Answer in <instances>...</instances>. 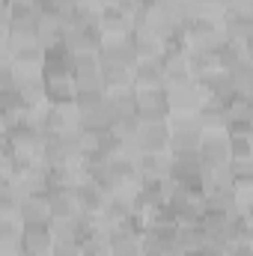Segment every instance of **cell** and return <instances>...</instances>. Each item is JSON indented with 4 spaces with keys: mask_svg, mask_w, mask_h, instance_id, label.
Wrapping results in <instances>:
<instances>
[{
    "mask_svg": "<svg viewBox=\"0 0 253 256\" xmlns=\"http://www.w3.org/2000/svg\"><path fill=\"white\" fill-rule=\"evenodd\" d=\"M182 39H185V48H188V51H208V54H214V51L220 48V42H224L220 21L196 15L188 27H185Z\"/></svg>",
    "mask_w": 253,
    "mask_h": 256,
    "instance_id": "obj_1",
    "label": "cell"
},
{
    "mask_svg": "<svg viewBox=\"0 0 253 256\" xmlns=\"http://www.w3.org/2000/svg\"><path fill=\"white\" fill-rule=\"evenodd\" d=\"M164 98H167L170 114H196L200 104L206 102V92L194 78H188V80H179V84H167Z\"/></svg>",
    "mask_w": 253,
    "mask_h": 256,
    "instance_id": "obj_2",
    "label": "cell"
},
{
    "mask_svg": "<svg viewBox=\"0 0 253 256\" xmlns=\"http://www.w3.org/2000/svg\"><path fill=\"white\" fill-rule=\"evenodd\" d=\"M98 30L104 39H116V36H131L134 30V9L122 6H102L98 9Z\"/></svg>",
    "mask_w": 253,
    "mask_h": 256,
    "instance_id": "obj_3",
    "label": "cell"
},
{
    "mask_svg": "<svg viewBox=\"0 0 253 256\" xmlns=\"http://www.w3.org/2000/svg\"><path fill=\"white\" fill-rule=\"evenodd\" d=\"M196 155H200L202 170H212V167L226 164V161H230V140H226V131L202 134V137H200V146H196Z\"/></svg>",
    "mask_w": 253,
    "mask_h": 256,
    "instance_id": "obj_4",
    "label": "cell"
},
{
    "mask_svg": "<svg viewBox=\"0 0 253 256\" xmlns=\"http://www.w3.org/2000/svg\"><path fill=\"white\" fill-rule=\"evenodd\" d=\"M42 63H45V48L39 42H24L12 48V74L24 78V74H42Z\"/></svg>",
    "mask_w": 253,
    "mask_h": 256,
    "instance_id": "obj_5",
    "label": "cell"
},
{
    "mask_svg": "<svg viewBox=\"0 0 253 256\" xmlns=\"http://www.w3.org/2000/svg\"><path fill=\"white\" fill-rule=\"evenodd\" d=\"M104 36L98 27H66L63 30V45L72 54H98Z\"/></svg>",
    "mask_w": 253,
    "mask_h": 256,
    "instance_id": "obj_6",
    "label": "cell"
},
{
    "mask_svg": "<svg viewBox=\"0 0 253 256\" xmlns=\"http://www.w3.org/2000/svg\"><path fill=\"white\" fill-rule=\"evenodd\" d=\"M18 220L21 226H48L51 224V208L45 194H33L18 200Z\"/></svg>",
    "mask_w": 253,
    "mask_h": 256,
    "instance_id": "obj_7",
    "label": "cell"
},
{
    "mask_svg": "<svg viewBox=\"0 0 253 256\" xmlns=\"http://www.w3.org/2000/svg\"><path fill=\"white\" fill-rule=\"evenodd\" d=\"M98 63H114V66H126V68H134L137 57H134L131 39H128V36L104 39V42H102V48H98Z\"/></svg>",
    "mask_w": 253,
    "mask_h": 256,
    "instance_id": "obj_8",
    "label": "cell"
},
{
    "mask_svg": "<svg viewBox=\"0 0 253 256\" xmlns=\"http://www.w3.org/2000/svg\"><path fill=\"white\" fill-rule=\"evenodd\" d=\"M54 236L48 226H21V256H51Z\"/></svg>",
    "mask_w": 253,
    "mask_h": 256,
    "instance_id": "obj_9",
    "label": "cell"
},
{
    "mask_svg": "<svg viewBox=\"0 0 253 256\" xmlns=\"http://www.w3.org/2000/svg\"><path fill=\"white\" fill-rule=\"evenodd\" d=\"M72 196H74L78 212H86V214H98L104 200H108V194L102 191L96 182H90V179H78L74 188H72Z\"/></svg>",
    "mask_w": 253,
    "mask_h": 256,
    "instance_id": "obj_10",
    "label": "cell"
},
{
    "mask_svg": "<svg viewBox=\"0 0 253 256\" xmlns=\"http://www.w3.org/2000/svg\"><path fill=\"white\" fill-rule=\"evenodd\" d=\"M220 30H224V39H230V42H250L253 12H232V9H226L224 18H220Z\"/></svg>",
    "mask_w": 253,
    "mask_h": 256,
    "instance_id": "obj_11",
    "label": "cell"
},
{
    "mask_svg": "<svg viewBox=\"0 0 253 256\" xmlns=\"http://www.w3.org/2000/svg\"><path fill=\"white\" fill-rule=\"evenodd\" d=\"M131 86L134 90H164L161 60H137L131 68Z\"/></svg>",
    "mask_w": 253,
    "mask_h": 256,
    "instance_id": "obj_12",
    "label": "cell"
},
{
    "mask_svg": "<svg viewBox=\"0 0 253 256\" xmlns=\"http://www.w3.org/2000/svg\"><path fill=\"white\" fill-rule=\"evenodd\" d=\"M134 170H137L140 179H167L170 152H140L134 158Z\"/></svg>",
    "mask_w": 253,
    "mask_h": 256,
    "instance_id": "obj_13",
    "label": "cell"
},
{
    "mask_svg": "<svg viewBox=\"0 0 253 256\" xmlns=\"http://www.w3.org/2000/svg\"><path fill=\"white\" fill-rule=\"evenodd\" d=\"M134 140H137L140 152H167V143H170V128H167V122L137 126Z\"/></svg>",
    "mask_w": 253,
    "mask_h": 256,
    "instance_id": "obj_14",
    "label": "cell"
},
{
    "mask_svg": "<svg viewBox=\"0 0 253 256\" xmlns=\"http://www.w3.org/2000/svg\"><path fill=\"white\" fill-rule=\"evenodd\" d=\"M196 84L202 86L206 98H214V102H224V104L236 96V86H232V80H230V74H226L224 68H214V72L202 74Z\"/></svg>",
    "mask_w": 253,
    "mask_h": 256,
    "instance_id": "obj_15",
    "label": "cell"
},
{
    "mask_svg": "<svg viewBox=\"0 0 253 256\" xmlns=\"http://www.w3.org/2000/svg\"><path fill=\"white\" fill-rule=\"evenodd\" d=\"M78 126V108L74 102L66 104H45V134H60L66 128Z\"/></svg>",
    "mask_w": 253,
    "mask_h": 256,
    "instance_id": "obj_16",
    "label": "cell"
},
{
    "mask_svg": "<svg viewBox=\"0 0 253 256\" xmlns=\"http://www.w3.org/2000/svg\"><path fill=\"white\" fill-rule=\"evenodd\" d=\"M110 114L116 122H126V120H137V92L134 86H126V90H114L104 96Z\"/></svg>",
    "mask_w": 253,
    "mask_h": 256,
    "instance_id": "obj_17",
    "label": "cell"
},
{
    "mask_svg": "<svg viewBox=\"0 0 253 256\" xmlns=\"http://www.w3.org/2000/svg\"><path fill=\"white\" fill-rule=\"evenodd\" d=\"M196 120L202 134H214V131H226V104L224 102H214V98H206L196 110Z\"/></svg>",
    "mask_w": 253,
    "mask_h": 256,
    "instance_id": "obj_18",
    "label": "cell"
},
{
    "mask_svg": "<svg viewBox=\"0 0 253 256\" xmlns=\"http://www.w3.org/2000/svg\"><path fill=\"white\" fill-rule=\"evenodd\" d=\"M131 48H134V57L137 60H161V54H164V39H158L155 33H149V30H131Z\"/></svg>",
    "mask_w": 253,
    "mask_h": 256,
    "instance_id": "obj_19",
    "label": "cell"
},
{
    "mask_svg": "<svg viewBox=\"0 0 253 256\" xmlns=\"http://www.w3.org/2000/svg\"><path fill=\"white\" fill-rule=\"evenodd\" d=\"M108 248L110 256H140V236L126 226H116L108 232Z\"/></svg>",
    "mask_w": 253,
    "mask_h": 256,
    "instance_id": "obj_20",
    "label": "cell"
},
{
    "mask_svg": "<svg viewBox=\"0 0 253 256\" xmlns=\"http://www.w3.org/2000/svg\"><path fill=\"white\" fill-rule=\"evenodd\" d=\"M226 126H253V96H232L226 102Z\"/></svg>",
    "mask_w": 253,
    "mask_h": 256,
    "instance_id": "obj_21",
    "label": "cell"
},
{
    "mask_svg": "<svg viewBox=\"0 0 253 256\" xmlns=\"http://www.w3.org/2000/svg\"><path fill=\"white\" fill-rule=\"evenodd\" d=\"M173 244H176L179 254H194V250H200V248L206 244L200 224H179V226H176V236H173Z\"/></svg>",
    "mask_w": 253,
    "mask_h": 256,
    "instance_id": "obj_22",
    "label": "cell"
},
{
    "mask_svg": "<svg viewBox=\"0 0 253 256\" xmlns=\"http://www.w3.org/2000/svg\"><path fill=\"white\" fill-rule=\"evenodd\" d=\"M226 74H230L238 96H253V57L238 60L232 68H226Z\"/></svg>",
    "mask_w": 253,
    "mask_h": 256,
    "instance_id": "obj_23",
    "label": "cell"
},
{
    "mask_svg": "<svg viewBox=\"0 0 253 256\" xmlns=\"http://www.w3.org/2000/svg\"><path fill=\"white\" fill-rule=\"evenodd\" d=\"M45 102L48 104L74 102V84H72V78H48L45 80Z\"/></svg>",
    "mask_w": 253,
    "mask_h": 256,
    "instance_id": "obj_24",
    "label": "cell"
},
{
    "mask_svg": "<svg viewBox=\"0 0 253 256\" xmlns=\"http://www.w3.org/2000/svg\"><path fill=\"white\" fill-rule=\"evenodd\" d=\"M45 196H48L51 218H72V214L78 212V206H74V196H72V191H66V188H51Z\"/></svg>",
    "mask_w": 253,
    "mask_h": 256,
    "instance_id": "obj_25",
    "label": "cell"
},
{
    "mask_svg": "<svg viewBox=\"0 0 253 256\" xmlns=\"http://www.w3.org/2000/svg\"><path fill=\"white\" fill-rule=\"evenodd\" d=\"M102 84H104V92L126 90V86H131V68L114 66V63H102Z\"/></svg>",
    "mask_w": 253,
    "mask_h": 256,
    "instance_id": "obj_26",
    "label": "cell"
},
{
    "mask_svg": "<svg viewBox=\"0 0 253 256\" xmlns=\"http://www.w3.org/2000/svg\"><path fill=\"white\" fill-rule=\"evenodd\" d=\"M214 68H218L214 54H208V51H188V72L194 80H200L202 74H208Z\"/></svg>",
    "mask_w": 253,
    "mask_h": 256,
    "instance_id": "obj_27",
    "label": "cell"
},
{
    "mask_svg": "<svg viewBox=\"0 0 253 256\" xmlns=\"http://www.w3.org/2000/svg\"><path fill=\"white\" fill-rule=\"evenodd\" d=\"M230 140V158L253 161V134H226Z\"/></svg>",
    "mask_w": 253,
    "mask_h": 256,
    "instance_id": "obj_28",
    "label": "cell"
},
{
    "mask_svg": "<svg viewBox=\"0 0 253 256\" xmlns=\"http://www.w3.org/2000/svg\"><path fill=\"white\" fill-rule=\"evenodd\" d=\"M78 244H80V256H110L108 238H104V236H98V232H92V236L80 238Z\"/></svg>",
    "mask_w": 253,
    "mask_h": 256,
    "instance_id": "obj_29",
    "label": "cell"
},
{
    "mask_svg": "<svg viewBox=\"0 0 253 256\" xmlns=\"http://www.w3.org/2000/svg\"><path fill=\"white\" fill-rule=\"evenodd\" d=\"M9 238H21V220L18 218L0 220V242H9Z\"/></svg>",
    "mask_w": 253,
    "mask_h": 256,
    "instance_id": "obj_30",
    "label": "cell"
},
{
    "mask_svg": "<svg viewBox=\"0 0 253 256\" xmlns=\"http://www.w3.org/2000/svg\"><path fill=\"white\" fill-rule=\"evenodd\" d=\"M6 218H18V200L15 194H0V220Z\"/></svg>",
    "mask_w": 253,
    "mask_h": 256,
    "instance_id": "obj_31",
    "label": "cell"
},
{
    "mask_svg": "<svg viewBox=\"0 0 253 256\" xmlns=\"http://www.w3.org/2000/svg\"><path fill=\"white\" fill-rule=\"evenodd\" d=\"M224 256H253L250 250V242H232L224 248Z\"/></svg>",
    "mask_w": 253,
    "mask_h": 256,
    "instance_id": "obj_32",
    "label": "cell"
},
{
    "mask_svg": "<svg viewBox=\"0 0 253 256\" xmlns=\"http://www.w3.org/2000/svg\"><path fill=\"white\" fill-rule=\"evenodd\" d=\"M0 256H21V238L0 242Z\"/></svg>",
    "mask_w": 253,
    "mask_h": 256,
    "instance_id": "obj_33",
    "label": "cell"
},
{
    "mask_svg": "<svg viewBox=\"0 0 253 256\" xmlns=\"http://www.w3.org/2000/svg\"><path fill=\"white\" fill-rule=\"evenodd\" d=\"M9 66H12V45H9V39H0V72Z\"/></svg>",
    "mask_w": 253,
    "mask_h": 256,
    "instance_id": "obj_34",
    "label": "cell"
},
{
    "mask_svg": "<svg viewBox=\"0 0 253 256\" xmlns=\"http://www.w3.org/2000/svg\"><path fill=\"white\" fill-rule=\"evenodd\" d=\"M226 9H232V12H253V0H226Z\"/></svg>",
    "mask_w": 253,
    "mask_h": 256,
    "instance_id": "obj_35",
    "label": "cell"
},
{
    "mask_svg": "<svg viewBox=\"0 0 253 256\" xmlns=\"http://www.w3.org/2000/svg\"><path fill=\"white\" fill-rule=\"evenodd\" d=\"M0 194H12V176L6 170H0Z\"/></svg>",
    "mask_w": 253,
    "mask_h": 256,
    "instance_id": "obj_36",
    "label": "cell"
}]
</instances>
